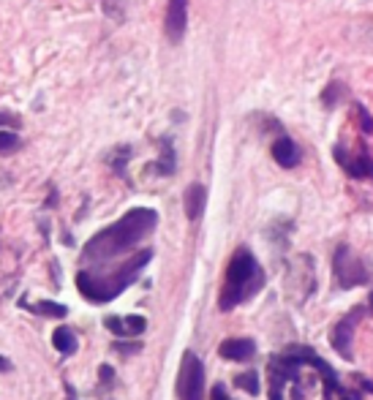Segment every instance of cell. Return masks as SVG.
I'll list each match as a JSON object with an SVG mask.
<instances>
[{
  "label": "cell",
  "mask_w": 373,
  "mask_h": 400,
  "mask_svg": "<svg viewBox=\"0 0 373 400\" xmlns=\"http://www.w3.org/2000/svg\"><path fill=\"white\" fill-rule=\"evenodd\" d=\"M155 226H158V213L153 207H134L112 226H106L99 234H93L85 243L82 256L87 262H106L118 253L131 250L136 243H142Z\"/></svg>",
  "instance_id": "cell-1"
},
{
  "label": "cell",
  "mask_w": 373,
  "mask_h": 400,
  "mask_svg": "<svg viewBox=\"0 0 373 400\" xmlns=\"http://www.w3.org/2000/svg\"><path fill=\"white\" fill-rule=\"evenodd\" d=\"M265 270L262 264L256 262V256L248 248H237L234 256L229 259V267H226V278H224V289H221V300L218 308L229 313L234 310L237 305L248 302L253 294H259L265 289Z\"/></svg>",
  "instance_id": "cell-2"
},
{
  "label": "cell",
  "mask_w": 373,
  "mask_h": 400,
  "mask_svg": "<svg viewBox=\"0 0 373 400\" xmlns=\"http://www.w3.org/2000/svg\"><path fill=\"white\" fill-rule=\"evenodd\" d=\"M153 259V250H139L134 253L125 264H120L118 270H112L109 276H93L87 270H79L76 273V289L82 292V297H87L90 302H109L115 300L118 294H123L125 289L139 278L142 267Z\"/></svg>",
  "instance_id": "cell-3"
},
{
  "label": "cell",
  "mask_w": 373,
  "mask_h": 400,
  "mask_svg": "<svg viewBox=\"0 0 373 400\" xmlns=\"http://www.w3.org/2000/svg\"><path fill=\"white\" fill-rule=\"evenodd\" d=\"M332 276H335V286L344 289V292L371 283L368 267L363 264V259L349 248L346 243H341L332 253Z\"/></svg>",
  "instance_id": "cell-4"
},
{
  "label": "cell",
  "mask_w": 373,
  "mask_h": 400,
  "mask_svg": "<svg viewBox=\"0 0 373 400\" xmlns=\"http://www.w3.org/2000/svg\"><path fill=\"white\" fill-rule=\"evenodd\" d=\"M204 362L194 351H185L180 359L177 373V398L180 400H204Z\"/></svg>",
  "instance_id": "cell-5"
},
{
  "label": "cell",
  "mask_w": 373,
  "mask_h": 400,
  "mask_svg": "<svg viewBox=\"0 0 373 400\" xmlns=\"http://www.w3.org/2000/svg\"><path fill=\"white\" fill-rule=\"evenodd\" d=\"M302 359L297 346H289L283 354H275L270 359V400H283V390L289 381H297Z\"/></svg>",
  "instance_id": "cell-6"
},
{
  "label": "cell",
  "mask_w": 373,
  "mask_h": 400,
  "mask_svg": "<svg viewBox=\"0 0 373 400\" xmlns=\"http://www.w3.org/2000/svg\"><path fill=\"white\" fill-rule=\"evenodd\" d=\"M365 316V308L363 305H357V308H351L344 319H338V324L332 327V332H330V343H332V349L338 351V357H344L346 362L354 359V327L357 322Z\"/></svg>",
  "instance_id": "cell-7"
},
{
  "label": "cell",
  "mask_w": 373,
  "mask_h": 400,
  "mask_svg": "<svg viewBox=\"0 0 373 400\" xmlns=\"http://www.w3.org/2000/svg\"><path fill=\"white\" fill-rule=\"evenodd\" d=\"M332 158H335V164L351 180H368V183H373V155L368 150L349 152L344 145H335L332 148Z\"/></svg>",
  "instance_id": "cell-8"
},
{
  "label": "cell",
  "mask_w": 373,
  "mask_h": 400,
  "mask_svg": "<svg viewBox=\"0 0 373 400\" xmlns=\"http://www.w3.org/2000/svg\"><path fill=\"white\" fill-rule=\"evenodd\" d=\"M188 27V0H167V17H164V33L172 44H180Z\"/></svg>",
  "instance_id": "cell-9"
},
{
  "label": "cell",
  "mask_w": 373,
  "mask_h": 400,
  "mask_svg": "<svg viewBox=\"0 0 373 400\" xmlns=\"http://www.w3.org/2000/svg\"><path fill=\"white\" fill-rule=\"evenodd\" d=\"M104 327L115 335V338H139L148 329V319L145 316H106Z\"/></svg>",
  "instance_id": "cell-10"
},
{
  "label": "cell",
  "mask_w": 373,
  "mask_h": 400,
  "mask_svg": "<svg viewBox=\"0 0 373 400\" xmlns=\"http://www.w3.org/2000/svg\"><path fill=\"white\" fill-rule=\"evenodd\" d=\"M273 161L281 166V169H295V166H300V148L297 142L292 139V136H286V134H281L278 139L273 142Z\"/></svg>",
  "instance_id": "cell-11"
},
{
  "label": "cell",
  "mask_w": 373,
  "mask_h": 400,
  "mask_svg": "<svg viewBox=\"0 0 373 400\" xmlns=\"http://www.w3.org/2000/svg\"><path fill=\"white\" fill-rule=\"evenodd\" d=\"M218 354L229 362H246L256 354V343L251 338H226L218 346Z\"/></svg>",
  "instance_id": "cell-12"
},
{
  "label": "cell",
  "mask_w": 373,
  "mask_h": 400,
  "mask_svg": "<svg viewBox=\"0 0 373 400\" xmlns=\"http://www.w3.org/2000/svg\"><path fill=\"white\" fill-rule=\"evenodd\" d=\"M183 207H185L188 221H199L204 207H207V188L202 183H191L183 194Z\"/></svg>",
  "instance_id": "cell-13"
},
{
  "label": "cell",
  "mask_w": 373,
  "mask_h": 400,
  "mask_svg": "<svg viewBox=\"0 0 373 400\" xmlns=\"http://www.w3.org/2000/svg\"><path fill=\"white\" fill-rule=\"evenodd\" d=\"M52 343H55V349L60 351L63 357H69V354H74L79 349V341H76V335L69 327H57L55 335H52Z\"/></svg>",
  "instance_id": "cell-14"
},
{
  "label": "cell",
  "mask_w": 373,
  "mask_h": 400,
  "mask_svg": "<svg viewBox=\"0 0 373 400\" xmlns=\"http://www.w3.org/2000/svg\"><path fill=\"white\" fill-rule=\"evenodd\" d=\"M158 145H161V161L158 164H153L150 169H155L158 175H174V169H177V161H174V148L169 139H158Z\"/></svg>",
  "instance_id": "cell-15"
},
{
  "label": "cell",
  "mask_w": 373,
  "mask_h": 400,
  "mask_svg": "<svg viewBox=\"0 0 373 400\" xmlns=\"http://www.w3.org/2000/svg\"><path fill=\"white\" fill-rule=\"evenodd\" d=\"M25 308L27 310H33V313H38V316H47V319H63V316L69 313L66 305L52 302V300H41V302H36V305H25Z\"/></svg>",
  "instance_id": "cell-16"
},
{
  "label": "cell",
  "mask_w": 373,
  "mask_h": 400,
  "mask_svg": "<svg viewBox=\"0 0 373 400\" xmlns=\"http://www.w3.org/2000/svg\"><path fill=\"white\" fill-rule=\"evenodd\" d=\"M344 99H346V87H344L341 82H330L322 90V103L327 109H335Z\"/></svg>",
  "instance_id": "cell-17"
},
{
  "label": "cell",
  "mask_w": 373,
  "mask_h": 400,
  "mask_svg": "<svg viewBox=\"0 0 373 400\" xmlns=\"http://www.w3.org/2000/svg\"><path fill=\"white\" fill-rule=\"evenodd\" d=\"M234 384L240 387V390H246L248 395H259V373L256 371H246V373H240L237 378H234Z\"/></svg>",
  "instance_id": "cell-18"
},
{
  "label": "cell",
  "mask_w": 373,
  "mask_h": 400,
  "mask_svg": "<svg viewBox=\"0 0 373 400\" xmlns=\"http://www.w3.org/2000/svg\"><path fill=\"white\" fill-rule=\"evenodd\" d=\"M128 158H131V148H118V150L112 152L106 161L112 164V169H115L118 175L125 177V164H128Z\"/></svg>",
  "instance_id": "cell-19"
},
{
  "label": "cell",
  "mask_w": 373,
  "mask_h": 400,
  "mask_svg": "<svg viewBox=\"0 0 373 400\" xmlns=\"http://www.w3.org/2000/svg\"><path fill=\"white\" fill-rule=\"evenodd\" d=\"M20 148V136L8 128H0V152H14Z\"/></svg>",
  "instance_id": "cell-20"
},
{
  "label": "cell",
  "mask_w": 373,
  "mask_h": 400,
  "mask_svg": "<svg viewBox=\"0 0 373 400\" xmlns=\"http://www.w3.org/2000/svg\"><path fill=\"white\" fill-rule=\"evenodd\" d=\"M354 112H357V120H360V131L363 134H373V117L371 112L363 106V103H354Z\"/></svg>",
  "instance_id": "cell-21"
},
{
  "label": "cell",
  "mask_w": 373,
  "mask_h": 400,
  "mask_svg": "<svg viewBox=\"0 0 373 400\" xmlns=\"http://www.w3.org/2000/svg\"><path fill=\"white\" fill-rule=\"evenodd\" d=\"M0 125H3V128H6V125H8V128H20V117L11 115V112H0Z\"/></svg>",
  "instance_id": "cell-22"
},
{
  "label": "cell",
  "mask_w": 373,
  "mask_h": 400,
  "mask_svg": "<svg viewBox=\"0 0 373 400\" xmlns=\"http://www.w3.org/2000/svg\"><path fill=\"white\" fill-rule=\"evenodd\" d=\"M210 400H232V398H229V392H226L224 384H216V387H213V392H210Z\"/></svg>",
  "instance_id": "cell-23"
},
{
  "label": "cell",
  "mask_w": 373,
  "mask_h": 400,
  "mask_svg": "<svg viewBox=\"0 0 373 400\" xmlns=\"http://www.w3.org/2000/svg\"><path fill=\"white\" fill-rule=\"evenodd\" d=\"M99 376H101V381H112V378H115V371H112L109 365H101Z\"/></svg>",
  "instance_id": "cell-24"
},
{
  "label": "cell",
  "mask_w": 373,
  "mask_h": 400,
  "mask_svg": "<svg viewBox=\"0 0 373 400\" xmlns=\"http://www.w3.org/2000/svg\"><path fill=\"white\" fill-rule=\"evenodd\" d=\"M115 349H118V351H125V354H131V351H139V343H134V346H123V343H115Z\"/></svg>",
  "instance_id": "cell-25"
},
{
  "label": "cell",
  "mask_w": 373,
  "mask_h": 400,
  "mask_svg": "<svg viewBox=\"0 0 373 400\" xmlns=\"http://www.w3.org/2000/svg\"><path fill=\"white\" fill-rule=\"evenodd\" d=\"M8 371H11V362L6 357H0V373H8Z\"/></svg>",
  "instance_id": "cell-26"
},
{
  "label": "cell",
  "mask_w": 373,
  "mask_h": 400,
  "mask_svg": "<svg viewBox=\"0 0 373 400\" xmlns=\"http://www.w3.org/2000/svg\"><path fill=\"white\" fill-rule=\"evenodd\" d=\"M368 308H371V316H373V289H371V297H368Z\"/></svg>",
  "instance_id": "cell-27"
},
{
  "label": "cell",
  "mask_w": 373,
  "mask_h": 400,
  "mask_svg": "<svg viewBox=\"0 0 373 400\" xmlns=\"http://www.w3.org/2000/svg\"><path fill=\"white\" fill-rule=\"evenodd\" d=\"M66 390H69V400H74V390L71 387H66Z\"/></svg>",
  "instance_id": "cell-28"
}]
</instances>
